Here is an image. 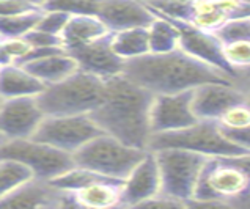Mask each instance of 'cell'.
I'll use <instances>...</instances> for the list:
<instances>
[{"label":"cell","mask_w":250,"mask_h":209,"mask_svg":"<svg viewBox=\"0 0 250 209\" xmlns=\"http://www.w3.org/2000/svg\"><path fill=\"white\" fill-rule=\"evenodd\" d=\"M154 95L125 74L104 81V95L90 115L103 132L126 145L148 149L151 140V104Z\"/></svg>","instance_id":"6da1fadb"},{"label":"cell","mask_w":250,"mask_h":209,"mask_svg":"<svg viewBox=\"0 0 250 209\" xmlns=\"http://www.w3.org/2000/svg\"><path fill=\"white\" fill-rule=\"evenodd\" d=\"M121 74L145 86L153 95L188 91L209 82H238L234 77L189 55L180 47L166 54L149 52L126 60Z\"/></svg>","instance_id":"7a4b0ae2"},{"label":"cell","mask_w":250,"mask_h":209,"mask_svg":"<svg viewBox=\"0 0 250 209\" xmlns=\"http://www.w3.org/2000/svg\"><path fill=\"white\" fill-rule=\"evenodd\" d=\"M250 197V153L208 157L195 186L192 205L234 206Z\"/></svg>","instance_id":"3957f363"},{"label":"cell","mask_w":250,"mask_h":209,"mask_svg":"<svg viewBox=\"0 0 250 209\" xmlns=\"http://www.w3.org/2000/svg\"><path fill=\"white\" fill-rule=\"evenodd\" d=\"M104 81L77 69L63 81L46 85L38 95L46 115H90L101 103Z\"/></svg>","instance_id":"277c9868"},{"label":"cell","mask_w":250,"mask_h":209,"mask_svg":"<svg viewBox=\"0 0 250 209\" xmlns=\"http://www.w3.org/2000/svg\"><path fill=\"white\" fill-rule=\"evenodd\" d=\"M162 148H181L198 153L206 157H225V156H241L250 151L233 143L225 135L224 129L217 121L198 120L189 127L173 132L153 134L148 149L156 151Z\"/></svg>","instance_id":"5b68a950"},{"label":"cell","mask_w":250,"mask_h":209,"mask_svg":"<svg viewBox=\"0 0 250 209\" xmlns=\"http://www.w3.org/2000/svg\"><path fill=\"white\" fill-rule=\"evenodd\" d=\"M146 151L129 146L115 137L101 132L77 149L73 159L79 167L96 171L105 178L123 181Z\"/></svg>","instance_id":"8992f818"},{"label":"cell","mask_w":250,"mask_h":209,"mask_svg":"<svg viewBox=\"0 0 250 209\" xmlns=\"http://www.w3.org/2000/svg\"><path fill=\"white\" fill-rule=\"evenodd\" d=\"M161 171V195L189 206L208 157L181 148L154 151Z\"/></svg>","instance_id":"52a82bcc"},{"label":"cell","mask_w":250,"mask_h":209,"mask_svg":"<svg viewBox=\"0 0 250 209\" xmlns=\"http://www.w3.org/2000/svg\"><path fill=\"white\" fill-rule=\"evenodd\" d=\"M0 159H14L33 173V176L49 181L74 167L73 154L60 151L37 139L0 140Z\"/></svg>","instance_id":"ba28073f"},{"label":"cell","mask_w":250,"mask_h":209,"mask_svg":"<svg viewBox=\"0 0 250 209\" xmlns=\"http://www.w3.org/2000/svg\"><path fill=\"white\" fill-rule=\"evenodd\" d=\"M101 132L91 115H46L33 139L74 154Z\"/></svg>","instance_id":"9c48e42d"},{"label":"cell","mask_w":250,"mask_h":209,"mask_svg":"<svg viewBox=\"0 0 250 209\" xmlns=\"http://www.w3.org/2000/svg\"><path fill=\"white\" fill-rule=\"evenodd\" d=\"M46 113L38 96L8 98L0 101V139H30L37 132Z\"/></svg>","instance_id":"30bf717a"},{"label":"cell","mask_w":250,"mask_h":209,"mask_svg":"<svg viewBox=\"0 0 250 209\" xmlns=\"http://www.w3.org/2000/svg\"><path fill=\"white\" fill-rule=\"evenodd\" d=\"M197 121L198 118L192 109V90L154 95L149 115L153 134L180 131Z\"/></svg>","instance_id":"8fae6325"},{"label":"cell","mask_w":250,"mask_h":209,"mask_svg":"<svg viewBox=\"0 0 250 209\" xmlns=\"http://www.w3.org/2000/svg\"><path fill=\"white\" fill-rule=\"evenodd\" d=\"M161 193V171L154 151L148 149L121 183V206H144Z\"/></svg>","instance_id":"7c38bea8"},{"label":"cell","mask_w":250,"mask_h":209,"mask_svg":"<svg viewBox=\"0 0 250 209\" xmlns=\"http://www.w3.org/2000/svg\"><path fill=\"white\" fill-rule=\"evenodd\" d=\"M170 21L176 25L178 32H180V49H183L184 52H188L189 55L208 63L220 71H224L228 76H231L236 79V81H239L238 73L233 71L225 62L224 54H222V42H220V40L216 35L200 30V28L190 24L181 22V21H175V19H170Z\"/></svg>","instance_id":"4fadbf2b"},{"label":"cell","mask_w":250,"mask_h":209,"mask_svg":"<svg viewBox=\"0 0 250 209\" xmlns=\"http://www.w3.org/2000/svg\"><path fill=\"white\" fill-rule=\"evenodd\" d=\"M244 101V91L238 82H209L192 90V109L198 120L217 121L228 107Z\"/></svg>","instance_id":"5bb4252c"},{"label":"cell","mask_w":250,"mask_h":209,"mask_svg":"<svg viewBox=\"0 0 250 209\" xmlns=\"http://www.w3.org/2000/svg\"><path fill=\"white\" fill-rule=\"evenodd\" d=\"M69 54L74 57L79 69L95 74L103 81H107V79L123 73L125 60H121L113 52L110 46V35L81 49H76Z\"/></svg>","instance_id":"9a60e30c"},{"label":"cell","mask_w":250,"mask_h":209,"mask_svg":"<svg viewBox=\"0 0 250 209\" xmlns=\"http://www.w3.org/2000/svg\"><path fill=\"white\" fill-rule=\"evenodd\" d=\"M96 16L110 32H118L131 27H148L154 13L140 0H101Z\"/></svg>","instance_id":"2e32d148"},{"label":"cell","mask_w":250,"mask_h":209,"mask_svg":"<svg viewBox=\"0 0 250 209\" xmlns=\"http://www.w3.org/2000/svg\"><path fill=\"white\" fill-rule=\"evenodd\" d=\"M66 203V193L57 190L47 181L37 178L27 181L8 197L0 200V206L3 208H47Z\"/></svg>","instance_id":"e0dca14e"},{"label":"cell","mask_w":250,"mask_h":209,"mask_svg":"<svg viewBox=\"0 0 250 209\" xmlns=\"http://www.w3.org/2000/svg\"><path fill=\"white\" fill-rule=\"evenodd\" d=\"M112 32L105 27L98 16L93 14H74L71 16L65 30L62 32L63 49L66 52H73L87 44H91L98 40L109 37Z\"/></svg>","instance_id":"ac0fdd59"},{"label":"cell","mask_w":250,"mask_h":209,"mask_svg":"<svg viewBox=\"0 0 250 209\" xmlns=\"http://www.w3.org/2000/svg\"><path fill=\"white\" fill-rule=\"evenodd\" d=\"M121 183L117 179H99L88 186L66 193L68 203L90 209H109L121 206Z\"/></svg>","instance_id":"d6986e66"},{"label":"cell","mask_w":250,"mask_h":209,"mask_svg":"<svg viewBox=\"0 0 250 209\" xmlns=\"http://www.w3.org/2000/svg\"><path fill=\"white\" fill-rule=\"evenodd\" d=\"M44 84L38 81L24 64L0 66V98L38 96L44 90Z\"/></svg>","instance_id":"ffe728a7"},{"label":"cell","mask_w":250,"mask_h":209,"mask_svg":"<svg viewBox=\"0 0 250 209\" xmlns=\"http://www.w3.org/2000/svg\"><path fill=\"white\" fill-rule=\"evenodd\" d=\"M24 66L44 85L60 82L79 69L74 57L66 50H59V52L40 57V59L24 63Z\"/></svg>","instance_id":"44dd1931"},{"label":"cell","mask_w":250,"mask_h":209,"mask_svg":"<svg viewBox=\"0 0 250 209\" xmlns=\"http://www.w3.org/2000/svg\"><path fill=\"white\" fill-rule=\"evenodd\" d=\"M110 46L121 60H132L149 54L146 27H131L110 33Z\"/></svg>","instance_id":"7402d4cb"},{"label":"cell","mask_w":250,"mask_h":209,"mask_svg":"<svg viewBox=\"0 0 250 209\" xmlns=\"http://www.w3.org/2000/svg\"><path fill=\"white\" fill-rule=\"evenodd\" d=\"M149 52L166 54L180 47V32L170 19L154 13V19L146 27Z\"/></svg>","instance_id":"603a6c76"},{"label":"cell","mask_w":250,"mask_h":209,"mask_svg":"<svg viewBox=\"0 0 250 209\" xmlns=\"http://www.w3.org/2000/svg\"><path fill=\"white\" fill-rule=\"evenodd\" d=\"M33 173L14 159H0V200L33 179Z\"/></svg>","instance_id":"cb8c5ba5"},{"label":"cell","mask_w":250,"mask_h":209,"mask_svg":"<svg viewBox=\"0 0 250 209\" xmlns=\"http://www.w3.org/2000/svg\"><path fill=\"white\" fill-rule=\"evenodd\" d=\"M42 8L30 10L11 16L0 18V37L3 38H22L37 27Z\"/></svg>","instance_id":"d4e9b609"},{"label":"cell","mask_w":250,"mask_h":209,"mask_svg":"<svg viewBox=\"0 0 250 209\" xmlns=\"http://www.w3.org/2000/svg\"><path fill=\"white\" fill-rule=\"evenodd\" d=\"M32 46L22 38H3L0 37V66L6 64H22Z\"/></svg>","instance_id":"484cf974"},{"label":"cell","mask_w":250,"mask_h":209,"mask_svg":"<svg viewBox=\"0 0 250 209\" xmlns=\"http://www.w3.org/2000/svg\"><path fill=\"white\" fill-rule=\"evenodd\" d=\"M224 59L238 76L241 71L250 68V40H238L222 44Z\"/></svg>","instance_id":"4316f807"},{"label":"cell","mask_w":250,"mask_h":209,"mask_svg":"<svg viewBox=\"0 0 250 209\" xmlns=\"http://www.w3.org/2000/svg\"><path fill=\"white\" fill-rule=\"evenodd\" d=\"M101 0H46L42 10H59L71 16L74 14H93L96 16Z\"/></svg>","instance_id":"83f0119b"},{"label":"cell","mask_w":250,"mask_h":209,"mask_svg":"<svg viewBox=\"0 0 250 209\" xmlns=\"http://www.w3.org/2000/svg\"><path fill=\"white\" fill-rule=\"evenodd\" d=\"M219 126L222 129H228V131H233V129H242L250 125V105L246 101H241L238 104H233L231 107L220 115L217 120Z\"/></svg>","instance_id":"f1b7e54d"},{"label":"cell","mask_w":250,"mask_h":209,"mask_svg":"<svg viewBox=\"0 0 250 209\" xmlns=\"http://www.w3.org/2000/svg\"><path fill=\"white\" fill-rule=\"evenodd\" d=\"M220 40V42H230L238 40H250V18H239L228 21L214 33Z\"/></svg>","instance_id":"f546056e"},{"label":"cell","mask_w":250,"mask_h":209,"mask_svg":"<svg viewBox=\"0 0 250 209\" xmlns=\"http://www.w3.org/2000/svg\"><path fill=\"white\" fill-rule=\"evenodd\" d=\"M71 18V14L65 11H59V10H42L40 21L37 24V28L40 30H44L47 33H54V35H60L65 30V27L68 24V21Z\"/></svg>","instance_id":"4dcf8cb0"},{"label":"cell","mask_w":250,"mask_h":209,"mask_svg":"<svg viewBox=\"0 0 250 209\" xmlns=\"http://www.w3.org/2000/svg\"><path fill=\"white\" fill-rule=\"evenodd\" d=\"M24 38L30 42L32 47H60V49H63V42H62L60 35L47 33L44 30H40L37 27L28 32Z\"/></svg>","instance_id":"1f68e13d"},{"label":"cell","mask_w":250,"mask_h":209,"mask_svg":"<svg viewBox=\"0 0 250 209\" xmlns=\"http://www.w3.org/2000/svg\"><path fill=\"white\" fill-rule=\"evenodd\" d=\"M38 10V6H33L30 3L21 2V0H0V18L2 16H11V14Z\"/></svg>","instance_id":"d6a6232c"},{"label":"cell","mask_w":250,"mask_h":209,"mask_svg":"<svg viewBox=\"0 0 250 209\" xmlns=\"http://www.w3.org/2000/svg\"><path fill=\"white\" fill-rule=\"evenodd\" d=\"M224 132L233 143H236V145L250 151V125L242 129H233V131L224 129Z\"/></svg>","instance_id":"836d02e7"},{"label":"cell","mask_w":250,"mask_h":209,"mask_svg":"<svg viewBox=\"0 0 250 209\" xmlns=\"http://www.w3.org/2000/svg\"><path fill=\"white\" fill-rule=\"evenodd\" d=\"M238 84L242 88V91H244V101L250 105V81H244L242 79V81H238Z\"/></svg>","instance_id":"e575fe53"},{"label":"cell","mask_w":250,"mask_h":209,"mask_svg":"<svg viewBox=\"0 0 250 209\" xmlns=\"http://www.w3.org/2000/svg\"><path fill=\"white\" fill-rule=\"evenodd\" d=\"M21 2H25V3H30L33 6H38V8H42L46 0H21Z\"/></svg>","instance_id":"d590c367"},{"label":"cell","mask_w":250,"mask_h":209,"mask_svg":"<svg viewBox=\"0 0 250 209\" xmlns=\"http://www.w3.org/2000/svg\"><path fill=\"white\" fill-rule=\"evenodd\" d=\"M242 79H244V81H250V68L239 73V81H242Z\"/></svg>","instance_id":"8d00e7d4"},{"label":"cell","mask_w":250,"mask_h":209,"mask_svg":"<svg viewBox=\"0 0 250 209\" xmlns=\"http://www.w3.org/2000/svg\"><path fill=\"white\" fill-rule=\"evenodd\" d=\"M140 2H144V3H149V2H153V0H140Z\"/></svg>","instance_id":"74e56055"},{"label":"cell","mask_w":250,"mask_h":209,"mask_svg":"<svg viewBox=\"0 0 250 209\" xmlns=\"http://www.w3.org/2000/svg\"><path fill=\"white\" fill-rule=\"evenodd\" d=\"M244 205H250V197H249V198H247V200L244 201Z\"/></svg>","instance_id":"f35d334b"},{"label":"cell","mask_w":250,"mask_h":209,"mask_svg":"<svg viewBox=\"0 0 250 209\" xmlns=\"http://www.w3.org/2000/svg\"><path fill=\"white\" fill-rule=\"evenodd\" d=\"M241 2H244V3H249V5H250V0H241Z\"/></svg>","instance_id":"ab89813d"},{"label":"cell","mask_w":250,"mask_h":209,"mask_svg":"<svg viewBox=\"0 0 250 209\" xmlns=\"http://www.w3.org/2000/svg\"><path fill=\"white\" fill-rule=\"evenodd\" d=\"M0 101H2V98H0Z\"/></svg>","instance_id":"60d3db41"},{"label":"cell","mask_w":250,"mask_h":209,"mask_svg":"<svg viewBox=\"0 0 250 209\" xmlns=\"http://www.w3.org/2000/svg\"><path fill=\"white\" fill-rule=\"evenodd\" d=\"M0 140H2V139H0Z\"/></svg>","instance_id":"b9f144b4"}]
</instances>
